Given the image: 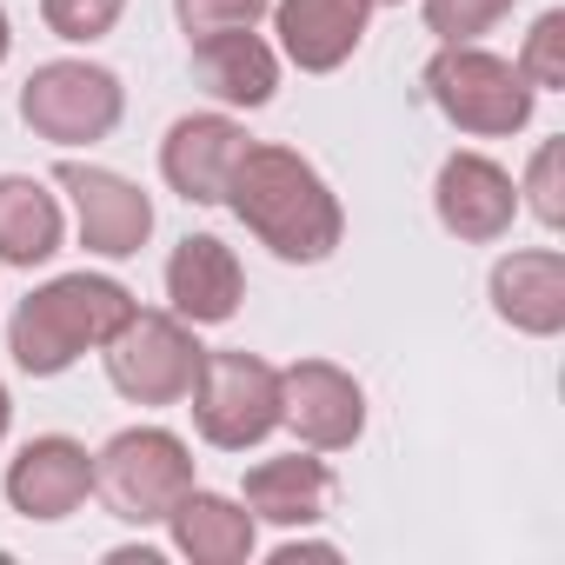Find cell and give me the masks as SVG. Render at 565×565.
Instances as JSON below:
<instances>
[{
  "label": "cell",
  "mask_w": 565,
  "mask_h": 565,
  "mask_svg": "<svg viewBox=\"0 0 565 565\" xmlns=\"http://www.w3.org/2000/svg\"><path fill=\"white\" fill-rule=\"evenodd\" d=\"M220 206H233L239 226L287 266H320L347 239V206L327 186V173L279 140H246Z\"/></svg>",
  "instance_id": "obj_1"
},
{
  "label": "cell",
  "mask_w": 565,
  "mask_h": 565,
  "mask_svg": "<svg viewBox=\"0 0 565 565\" xmlns=\"http://www.w3.org/2000/svg\"><path fill=\"white\" fill-rule=\"evenodd\" d=\"M134 307H140V300L120 287V279H107V273H61V279L34 287V294L14 307V320H8V353H14L21 373L54 380V373H67L81 353H100V347L127 327Z\"/></svg>",
  "instance_id": "obj_2"
},
{
  "label": "cell",
  "mask_w": 565,
  "mask_h": 565,
  "mask_svg": "<svg viewBox=\"0 0 565 565\" xmlns=\"http://www.w3.org/2000/svg\"><path fill=\"white\" fill-rule=\"evenodd\" d=\"M426 100L472 140H505V134H525L532 127V81L519 74V61L505 54H486L479 41H459V47H439L426 61Z\"/></svg>",
  "instance_id": "obj_3"
},
{
  "label": "cell",
  "mask_w": 565,
  "mask_h": 565,
  "mask_svg": "<svg viewBox=\"0 0 565 565\" xmlns=\"http://www.w3.org/2000/svg\"><path fill=\"white\" fill-rule=\"evenodd\" d=\"M94 492L120 525H167V512L193 492V452L167 426H127L94 452Z\"/></svg>",
  "instance_id": "obj_4"
},
{
  "label": "cell",
  "mask_w": 565,
  "mask_h": 565,
  "mask_svg": "<svg viewBox=\"0 0 565 565\" xmlns=\"http://www.w3.org/2000/svg\"><path fill=\"white\" fill-rule=\"evenodd\" d=\"M186 399H193L200 439L220 446V452H246V446L279 433V366H266L246 347L206 353L193 386H186Z\"/></svg>",
  "instance_id": "obj_5"
},
{
  "label": "cell",
  "mask_w": 565,
  "mask_h": 565,
  "mask_svg": "<svg viewBox=\"0 0 565 565\" xmlns=\"http://www.w3.org/2000/svg\"><path fill=\"white\" fill-rule=\"evenodd\" d=\"M120 114H127V87L100 61H47L21 87V120L54 147H94L120 127Z\"/></svg>",
  "instance_id": "obj_6"
},
{
  "label": "cell",
  "mask_w": 565,
  "mask_h": 565,
  "mask_svg": "<svg viewBox=\"0 0 565 565\" xmlns=\"http://www.w3.org/2000/svg\"><path fill=\"white\" fill-rule=\"evenodd\" d=\"M100 360H107V380H114L120 399H134V406H180L193 373H200V360H206V347L193 340V327L180 313L134 307L127 327L100 347Z\"/></svg>",
  "instance_id": "obj_7"
},
{
  "label": "cell",
  "mask_w": 565,
  "mask_h": 565,
  "mask_svg": "<svg viewBox=\"0 0 565 565\" xmlns=\"http://www.w3.org/2000/svg\"><path fill=\"white\" fill-rule=\"evenodd\" d=\"M279 426L307 452H347L366 433V386L333 360L279 366Z\"/></svg>",
  "instance_id": "obj_8"
},
{
  "label": "cell",
  "mask_w": 565,
  "mask_h": 565,
  "mask_svg": "<svg viewBox=\"0 0 565 565\" xmlns=\"http://www.w3.org/2000/svg\"><path fill=\"white\" fill-rule=\"evenodd\" d=\"M54 186L74 200V226H81V246L100 253V259H134L147 239H153V200L114 173V167H94V160H61L54 167Z\"/></svg>",
  "instance_id": "obj_9"
},
{
  "label": "cell",
  "mask_w": 565,
  "mask_h": 565,
  "mask_svg": "<svg viewBox=\"0 0 565 565\" xmlns=\"http://www.w3.org/2000/svg\"><path fill=\"white\" fill-rule=\"evenodd\" d=\"M433 213L452 239L466 246H492L512 233L519 220V186L492 153H446L439 180H433Z\"/></svg>",
  "instance_id": "obj_10"
},
{
  "label": "cell",
  "mask_w": 565,
  "mask_h": 565,
  "mask_svg": "<svg viewBox=\"0 0 565 565\" xmlns=\"http://www.w3.org/2000/svg\"><path fill=\"white\" fill-rule=\"evenodd\" d=\"M246 153V127L233 114H186L167 127L160 140V180L186 200V206H220L226 180Z\"/></svg>",
  "instance_id": "obj_11"
},
{
  "label": "cell",
  "mask_w": 565,
  "mask_h": 565,
  "mask_svg": "<svg viewBox=\"0 0 565 565\" xmlns=\"http://www.w3.org/2000/svg\"><path fill=\"white\" fill-rule=\"evenodd\" d=\"M87 492H94V452L81 439H67V433H41L8 459V505L21 519L54 525V519L81 512Z\"/></svg>",
  "instance_id": "obj_12"
},
{
  "label": "cell",
  "mask_w": 565,
  "mask_h": 565,
  "mask_svg": "<svg viewBox=\"0 0 565 565\" xmlns=\"http://www.w3.org/2000/svg\"><path fill=\"white\" fill-rule=\"evenodd\" d=\"M246 300V266L220 233H186L167 253V307L186 327H226Z\"/></svg>",
  "instance_id": "obj_13"
},
{
  "label": "cell",
  "mask_w": 565,
  "mask_h": 565,
  "mask_svg": "<svg viewBox=\"0 0 565 565\" xmlns=\"http://www.w3.org/2000/svg\"><path fill=\"white\" fill-rule=\"evenodd\" d=\"M273 34L279 54H287L300 74H333L360 54L366 21H373V0H273Z\"/></svg>",
  "instance_id": "obj_14"
},
{
  "label": "cell",
  "mask_w": 565,
  "mask_h": 565,
  "mask_svg": "<svg viewBox=\"0 0 565 565\" xmlns=\"http://www.w3.org/2000/svg\"><path fill=\"white\" fill-rule=\"evenodd\" d=\"M333 499H340V479H333V466L313 459V452L259 459V466L246 472V486H239V505H246L253 519L279 525V532H307V525H320V519L333 512Z\"/></svg>",
  "instance_id": "obj_15"
},
{
  "label": "cell",
  "mask_w": 565,
  "mask_h": 565,
  "mask_svg": "<svg viewBox=\"0 0 565 565\" xmlns=\"http://www.w3.org/2000/svg\"><path fill=\"white\" fill-rule=\"evenodd\" d=\"M492 313L525 333L552 340L565 333V253L558 246H519L492 266Z\"/></svg>",
  "instance_id": "obj_16"
},
{
  "label": "cell",
  "mask_w": 565,
  "mask_h": 565,
  "mask_svg": "<svg viewBox=\"0 0 565 565\" xmlns=\"http://www.w3.org/2000/svg\"><path fill=\"white\" fill-rule=\"evenodd\" d=\"M193 81L220 100V107H266L279 87V54L253 34V28H226L193 41Z\"/></svg>",
  "instance_id": "obj_17"
},
{
  "label": "cell",
  "mask_w": 565,
  "mask_h": 565,
  "mask_svg": "<svg viewBox=\"0 0 565 565\" xmlns=\"http://www.w3.org/2000/svg\"><path fill=\"white\" fill-rule=\"evenodd\" d=\"M167 539H173V552L193 558V565H246L253 545H259V519H253L239 499L193 486V492L167 512Z\"/></svg>",
  "instance_id": "obj_18"
},
{
  "label": "cell",
  "mask_w": 565,
  "mask_h": 565,
  "mask_svg": "<svg viewBox=\"0 0 565 565\" xmlns=\"http://www.w3.org/2000/svg\"><path fill=\"white\" fill-rule=\"evenodd\" d=\"M67 239V213L34 173H0V266H47Z\"/></svg>",
  "instance_id": "obj_19"
},
{
  "label": "cell",
  "mask_w": 565,
  "mask_h": 565,
  "mask_svg": "<svg viewBox=\"0 0 565 565\" xmlns=\"http://www.w3.org/2000/svg\"><path fill=\"white\" fill-rule=\"evenodd\" d=\"M120 14H127V0H41L47 34L67 41V47H94V41H107V34L120 28Z\"/></svg>",
  "instance_id": "obj_20"
},
{
  "label": "cell",
  "mask_w": 565,
  "mask_h": 565,
  "mask_svg": "<svg viewBox=\"0 0 565 565\" xmlns=\"http://www.w3.org/2000/svg\"><path fill=\"white\" fill-rule=\"evenodd\" d=\"M519 193H525L519 206H532L539 226H565V140H539L532 147Z\"/></svg>",
  "instance_id": "obj_21"
},
{
  "label": "cell",
  "mask_w": 565,
  "mask_h": 565,
  "mask_svg": "<svg viewBox=\"0 0 565 565\" xmlns=\"http://www.w3.org/2000/svg\"><path fill=\"white\" fill-rule=\"evenodd\" d=\"M419 8H426V34H439V47H459L492 34L519 0H419Z\"/></svg>",
  "instance_id": "obj_22"
},
{
  "label": "cell",
  "mask_w": 565,
  "mask_h": 565,
  "mask_svg": "<svg viewBox=\"0 0 565 565\" xmlns=\"http://www.w3.org/2000/svg\"><path fill=\"white\" fill-rule=\"evenodd\" d=\"M519 74L532 81V94H558L565 87V8H545L519 47Z\"/></svg>",
  "instance_id": "obj_23"
},
{
  "label": "cell",
  "mask_w": 565,
  "mask_h": 565,
  "mask_svg": "<svg viewBox=\"0 0 565 565\" xmlns=\"http://www.w3.org/2000/svg\"><path fill=\"white\" fill-rule=\"evenodd\" d=\"M273 0H173V21L186 41H206V34H226V28H259Z\"/></svg>",
  "instance_id": "obj_24"
},
{
  "label": "cell",
  "mask_w": 565,
  "mask_h": 565,
  "mask_svg": "<svg viewBox=\"0 0 565 565\" xmlns=\"http://www.w3.org/2000/svg\"><path fill=\"white\" fill-rule=\"evenodd\" d=\"M300 558H340V545H327V539H287L273 552V565H300Z\"/></svg>",
  "instance_id": "obj_25"
},
{
  "label": "cell",
  "mask_w": 565,
  "mask_h": 565,
  "mask_svg": "<svg viewBox=\"0 0 565 565\" xmlns=\"http://www.w3.org/2000/svg\"><path fill=\"white\" fill-rule=\"evenodd\" d=\"M8 426H14V399H8V386H0V439H8Z\"/></svg>",
  "instance_id": "obj_26"
},
{
  "label": "cell",
  "mask_w": 565,
  "mask_h": 565,
  "mask_svg": "<svg viewBox=\"0 0 565 565\" xmlns=\"http://www.w3.org/2000/svg\"><path fill=\"white\" fill-rule=\"evenodd\" d=\"M8 47H14V28H8V8H0V61H8Z\"/></svg>",
  "instance_id": "obj_27"
},
{
  "label": "cell",
  "mask_w": 565,
  "mask_h": 565,
  "mask_svg": "<svg viewBox=\"0 0 565 565\" xmlns=\"http://www.w3.org/2000/svg\"><path fill=\"white\" fill-rule=\"evenodd\" d=\"M373 8H406V0H373Z\"/></svg>",
  "instance_id": "obj_28"
}]
</instances>
